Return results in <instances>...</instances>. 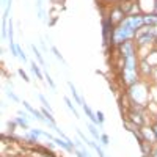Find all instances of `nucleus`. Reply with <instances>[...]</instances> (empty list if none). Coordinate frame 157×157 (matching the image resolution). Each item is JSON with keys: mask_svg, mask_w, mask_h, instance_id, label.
<instances>
[{"mask_svg": "<svg viewBox=\"0 0 157 157\" xmlns=\"http://www.w3.org/2000/svg\"><path fill=\"white\" fill-rule=\"evenodd\" d=\"M16 123H18V124H21L24 129H27V121H25V118H18V119H16Z\"/></svg>", "mask_w": 157, "mask_h": 157, "instance_id": "dca6fc26", "label": "nucleus"}, {"mask_svg": "<svg viewBox=\"0 0 157 157\" xmlns=\"http://www.w3.org/2000/svg\"><path fill=\"white\" fill-rule=\"evenodd\" d=\"M46 79H47V82H49V85H51V86H52V88H55V83H53V80L51 79V75H49V74H47V75H46Z\"/></svg>", "mask_w": 157, "mask_h": 157, "instance_id": "5701e85b", "label": "nucleus"}, {"mask_svg": "<svg viewBox=\"0 0 157 157\" xmlns=\"http://www.w3.org/2000/svg\"><path fill=\"white\" fill-rule=\"evenodd\" d=\"M83 110H85V113H86V116H88V118L90 119H91V123H93V124H101V123H99V119H98V116H96L94 115V113H93L91 112V108H90V107L88 105H86L85 104V102H83Z\"/></svg>", "mask_w": 157, "mask_h": 157, "instance_id": "20e7f679", "label": "nucleus"}, {"mask_svg": "<svg viewBox=\"0 0 157 157\" xmlns=\"http://www.w3.org/2000/svg\"><path fill=\"white\" fill-rule=\"evenodd\" d=\"M96 116H98L99 123L102 124V123H104V113H102V112H98V113H96Z\"/></svg>", "mask_w": 157, "mask_h": 157, "instance_id": "412c9836", "label": "nucleus"}, {"mask_svg": "<svg viewBox=\"0 0 157 157\" xmlns=\"http://www.w3.org/2000/svg\"><path fill=\"white\" fill-rule=\"evenodd\" d=\"M32 51H33V53H35V55H36V58H38V61L41 63V65H44V58H42V57H41V53H39V51H38V49L35 47V44H32Z\"/></svg>", "mask_w": 157, "mask_h": 157, "instance_id": "9d476101", "label": "nucleus"}, {"mask_svg": "<svg viewBox=\"0 0 157 157\" xmlns=\"http://www.w3.org/2000/svg\"><path fill=\"white\" fill-rule=\"evenodd\" d=\"M22 104H24V107H25L27 110H28L30 113H32L33 116H35L36 119H39V121H42V123H47V119H46L44 116H42V112H38V110H35L32 105L28 104V102H22Z\"/></svg>", "mask_w": 157, "mask_h": 157, "instance_id": "7ed1b4c3", "label": "nucleus"}, {"mask_svg": "<svg viewBox=\"0 0 157 157\" xmlns=\"http://www.w3.org/2000/svg\"><path fill=\"white\" fill-rule=\"evenodd\" d=\"M42 115H44V116H47V121L49 123H52V124H55V119H53V116L51 115V112H47V110H42Z\"/></svg>", "mask_w": 157, "mask_h": 157, "instance_id": "2eb2a0df", "label": "nucleus"}, {"mask_svg": "<svg viewBox=\"0 0 157 157\" xmlns=\"http://www.w3.org/2000/svg\"><path fill=\"white\" fill-rule=\"evenodd\" d=\"M69 85V88H71V91H72V96H74V99H75V102H77V104H80V105H83V101H82V98H80L79 96V93L75 91V88H74V85H72L71 82L68 83Z\"/></svg>", "mask_w": 157, "mask_h": 157, "instance_id": "423d86ee", "label": "nucleus"}, {"mask_svg": "<svg viewBox=\"0 0 157 157\" xmlns=\"http://www.w3.org/2000/svg\"><path fill=\"white\" fill-rule=\"evenodd\" d=\"M18 57H21V58H22V61H27V57H25V53L21 51V47H19V46H18Z\"/></svg>", "mask_w": 157, "mask_h": 157, "instance_id": "f3484780", "label": "nucleus"}, {"mask_svg": "<svg viewBox=\"0 0 157 157\" xmlns=\"http://www.w3.org/2000/svg\"><path fill=\"white\" fill-rule=\"evenodd\" d=\"M131 116H132V121L135 123L137 126H140V124L143 123V119H142V118H138V116H140L138 113H133V112H132V113H131Z\"/></svg>", "mask_w": 157, "mask_h": 157, "instance_id": "ddd939ff", "label": "nucleus"}, {"mask_svg": "<svg viewBox=\"0 0 157 157\" xmlns=\"http://www.w3.org/2000/svg\"><path fill=\"white\" fill-rule=\"evenodd\" d=\"M2 2H3V3H5V5H6V2H8V0H2Z\"/></svg>", "mask_w": 157, "mask_h": 157, "instance_id": "bb28decb", "label": "nucleus"}, {"mask_svg": "<svg viewBox=\"0 0 157 157\" xmlns=\"http://www.w3.org/2000/svg\"><path fill=\"white\" fill-rule=\"evenodd\" d=\"M152 132H154V137L157 138V124L154 126V127H152Z\"/></svg>", "mask_w": 157, "mask_h": 157, "instance_id": "393cba45", "label": "nucleus"}, {"mask_svg": "<svg viewBox=\"0 0 157 157\" xmlns=\"http://www.w3.org/2000/svg\"><path fill=\"white\" fill-rule=\"evenodd\" d=\"M52 142H55L58 146H61V148H65V149H68V151H72V145H69V143H66V142H61L60 138H53Z\"/></svg>", "mask_w": 157, "mask_h": 157, "instance_id": "6e6552de", "label": "nucleus"}, {"mask_svg": "<svg viewBox=\"0 0 157 157\" xmlns=\"http://www.w3.org/2000/svg\"><path fill=\"white\" fill-rule=\"evenodd\" d=\"M6 94H8V96H9V98H11V99H13V101H16V102H19V98H18V96H16V94H14V93H13V91H11V90H9V91H6Z\"/></svg>", "mask_w": 157, "mask_h": 157, "instance_id": "a211bd4d", "label": "nucleus"}, {"mask_svg": "<svg viewBox=\"0 0 157 157\" xmlns=\"http://www.w3.org/2000/svg\"><path fill=\"white\" fill-rule=\"evenodd\" d=\"M52 52L55 53V57H57V58H58V60H61V61H65V60H63V57L60 55V52H58V49H57V47H52Z\"/></svg>", "mask_w": 157, "mask_h": 157, "instance_id": "6ab92c4d", "label": "nucleus"}, {"mask_svg": "<svg viewBox=\"0 0 157 157\" xmlns=\"http://www.w3.org/2000/svg\"><path fill=\"white\" fill-rule=\"evenodd\" d=\"M39 99H41V102H42V104L47 107V110H51V105H49V102L46 101V98H44V96H42V94H39Z\"/></svg>", "mask_w": 157, "mask_h": 157, "instance_id": "aec40b11", "label": "nucleus"}, {"mask_svg": "<svg viewBox=\"0 0 157 157\" xmlns=\"http://www.w3.org/2000/svg\"><path fill=\"white\" fill-rule=\"evenodd\" d=\"M101 140H102L104 145H108V137H107V135H101Z\"/></svg>", "mask_w": 157, "mask_h": 157, "instance_id": "b1692460", "label": "nucleus"}, {"mask_svg": "<svg viewBox=\"0 0 157 157\" xmlns=\"http://www.w3.org/2000/svg\"><path fill=\"white\" fill-rule=\"evenodd\" d=\"M88 129H90L91 135L94 137L96 140H99V138H101V135H99V132H98V131H96V126H94V124H90V126H88Z\"/></svg>", "mask_w": 157, "mask_h": 157, "instance_id": "9b49d317", "label": "nucleus"}, {"mask_svg": "<svg viewBox=\"0 0 157 157\" xmlns=\"http://www.w3.org/2000/svg\"><path fill=\"white\" fill-rule=\"evenodd\" d=\"M121 51L124 52V58H129V57H133L132 53H133V51H132V44L131 42H124V44L121 46Z\"/></svg>", "mask_w": 157, "mask_h": 157, "instance_id": "39448f33", "label": "nucleus"}, {"mask_svg": "<svg viewBox=\"0 0 157 157\" xmlns=\"http://www.w3.org/2000/svg\"><path fill=\"white\" fill-rule=\"evenodd\" d=\"M19 74H21V77H22V79H24V80H25V82H30V79H28V77H27V74H25V72H24V71H22V69H19Z\"/></svg>", "mask_w": 157, "mask_h": 157, "instance_id": "4be33fe9", "label": "nucleus"}, {"mask_svg": "<svg viewBox=\"0 0 157 157\" xmlns=\"http://www.w3.org/2000/svg\"><path fill=\"white\" fill-rule=\"evenodd\" d=\"M36 151L42 152V156H44V157H55V156H53V152L47 151V149H44V148H36Z\"/></svg>", "mask_w": 157, "mask_h": 157, "instance_id": "4468645a", "label": "nucleus"}, {"mask_svg": "<svg viewBox=\"0 0 157 157\" xmlns=\"http://www.w3.org/2000/svg\"><path fill=\"white\" fill-rule=\"evenodd\" d=\"M152 157H157V149L154 151V154H152Z\"/></svg>", "mask_w": 157, "mask_h": 157, "instance_id": "a878e982", "label": "nucleus"}, {"mask_svg": "<svg viewBox=\"0 0 157 157\" xmlns=\"http://www.w3.org/2000/svg\"><path fill=\"white\" fill-rule=\"evenodd\" d=\"M65 102H66V105H68V108L71 110L72 113H74V116H75V118H80V116H79V112H77V110H75V107L72 105L71 99H69V98H65Z\"/></svg>", "mask_w": 157, "mask_h": 157, "instance_id": "1a4fd4ad", "label": "nucleus"}, {"mask_svg": "<svg viewBox=\"0 0 157 157\" xmlns=\"http://www.w3.org/2000/svg\"><path fill=\"white\" fill-rule=\"evenodd\" d=\"M156 36L157 35H156L154 28L149 27V28H145L138 33V42L140 44H145V42H149V41H152V39H156Z\"/></svg>", "mask_w": 157, "mask_h": 157, "instance_id": "f03ea898", "label": "nucleus"}, {"mask_svg": "<svg viewBox=\"0 0 157 157\" xmlns=\"http://www.w3.org/2000/svg\"><path fill=\"white\" fill-rule=\"evenodd\" d=\"M133 33H135V28H133L131 25V22L126 19V21H123V24L115 30V41H118V42L127 41Z\"/></svg>", "mask_w": 157, "mask_h": 157, "instance_id": "f257e3e1", "label": "nucleus"}, {"mask_svg": "<svg viewBox=\"0 0 157 157\" xmlns=\"http://www.w3.org/2000/svg\"><path fill=\"white\" fill-rule=\"evenodd\" d=\"M32 71H33V72H35V74H36V77H38V79H42V74H41V71H39L38 65H36L35 61L32 63Z\"/></svg>", "mask_w": 157, "mask_h": 157, "instance_id": "f8f14e48", "label": "nucleus"}, {"mask_svg": "<svg viewBox=\"0 0 157 157\" xmlns=\"http://www.w3.org/2000/svg\"><path fill=\"white\" fill-rule=\"evenodd\" d=\"M143 24L157 25V14H152V16H146V18H143Z\"/></svg>", "mask_w": 157, "mask_h": 157, "instance_id": "0eeeda50", "label": "nucleus"}]
</instances>
